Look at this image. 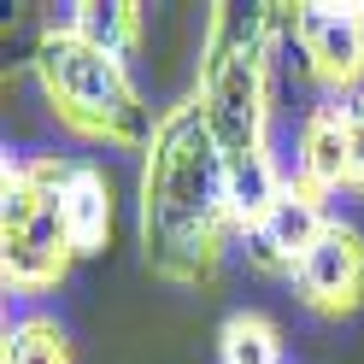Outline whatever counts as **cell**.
I'll return each mask as SVG.
<instances>
[{"instance_id":"obj_1","label":"cell","mask_w":364,"mask_h":364,"mask_svg":"<svg viewBox=\"0 0 364 364\" xmlns=\"http://www.w3.org/2000/svg\"><path fill=\"white\" fill-rule=\"evenodd\" d=\"M235 235L241 223L230 200V159L188 95L159 112V129L141 153L135 176L141 264L171 288H212Z\"/></svg>"},{"instance_id":"obj_2","label":"cell","mask_w":364,"mask_h":364,"mask_svg":"<svg viewBox=\"0 0 364 364\" xmlns=\"http://www.w3.org/2000/svg\"><path fill=\"white\" fill-rule=\"evenodd\" d=\"M288 36V6H230L218 0L206 18L194 65V106L230 165L270 153V71Z\"/></svg>"},{"instance_id":"obj_3","label":"cell","mask_w":364,"mask_h":364,"mask_svg":"<svg viewBox=\"0 0 364 364\" xmlns=\"http://www.w3.org/2000/svg\"><path fill=\"white\" fill-rule=\"evenodd\" d=\"M30 77L41 88V106L53 112V124L71 129L77 141L112 147V153H147L159 118L129 77V59L106 53L100 41H88L59 18L36 36Z\"/></svg>"},{"instance_id":"obj_4","label":"cell","mask_w":364,"mask_h":364,"mask_svg":"<svg viewBox=\"0 0 364 364\" xmlns=\"http://www.w3.org/2000/svg\"><path fill=\"white\" fill-rule=\"evenodd\" d=\"M71 153H6L0 159V282L18 300L53 294L77 264L71 230L59 212V188L71 176Z\"/></svg>"},{"instance_id":"obj_5","label":"cell","mask_w":364,"mask_h":364,"mask_svg":"<svg viewBox=\"0 0 364 364\" xmlns=\"http://www.w3.org/2000/svg\"><path fill=\"white\" fill-rule=\"evenodd\" d=\"M288 41L323 100H353L364 82V0H294Z\"/></svg>"},{"instance_id":"obj_6","label":"cell","mask_w":364,"mask_h":364,"mask_svg":"<svg viewBox=\"0 0 364 364\" xmlns=\"http://www.w3.org/2000/svg\"><path fill=\"white\" fill-rule=\"evenodd\" d=\"M294 300L311 317H323V323H341V317L364 311V235H358V223L335 218L323 230V241L294 270Z\"/></svg>"},{"instance_id":"obj_7","label":"cell","mask_w":364,"mask_h":364,"mask_svg":"<svg viewBox=\"0 0 364 364\" xmlns=\"http://www.w3.org/2000/svg\"><path fill=\"white\" fill-rule=\"evenodd\" d=\"M329 223H335L329 200H323V194H311L306 182H294V176H288V188H282L277 206H270V218L253 223V230L241 235L247 264H253L259 277H282V282H294V270L306 264V253L323 241Z\"/></svg>"},{"instance_id":"obj_8","label":"cell","mask_w":364,"mask_h":364,"mask_svg":"<svg viewBox=\"0 0 364 364\" xmlns=\"http://www.w3.org/2000/svg\"><path fill=\"white\" fill-rule=\"evenodd\" d=\"M294 182L311 194H347V100H317L294 135Z\"/></svg>"},{"instance_id":"obj_9","label":"cell","mask_w":364,"mask_h":364,"mask_svg":"<svg viewBox=\"0 0 364 364\" xmlns=\"http://www.w3.org/2000/svg\"><path fill=\"white\" fill-rule=\"evenodd\" d=\"M59 212H65V230H71L77 259H100L112 247V223H118V200H112V176L95 159H77L71 176L59 188Z\"/></svg>"},{"instance_id":"obj_10","label":"cell","mask_w":364,"mask_h":364,"mask_svg":"<svg viewBox=\"0 0 364 364\" xmlns=\"http://www.w3.org/2000/svg\"><path fill=\"white\" fill-rule=\"evenodd\" d=\"M65 24L82 30L88 41H100L106 53L135 59L141 41H147V6H135V0H77V6L65 12Z\"/></svg>"},{"instance_id":"obj_11","label":"cell","mask_w":364,"mask_h":364,"mask_svg":"<svg viewBox=\"0 0 364 364\" xmlns=\"http://www.w3.org/2000/svg\"><path fill=\"white\" fill-rule=\"evenodd\" d=\"M0 364H77V353H71V335H65L59 317L24 311L0 335Z\"/></svg>"},{"instance_id":"obj_12","label":"cell","mask_w":364,"mask_h":364,"mask_svg":"<svg viewBox=\"0 0 364 364\" xmlns=\"http://www.w3.org/2000/svg\"><path fill=\"white\" fill-rule=\"evenodd\" d=\"M218 364H282V329L264 311H230L218 329Z\"/></svg>"},{"instance_id":"obj_13","label":"cell","mask_w":364,"mask_h":364,"mask_svg":"<svg viewBox=\"0 0 364 364\" xmlns=\"http://www.w3.org/2000/svg\"><path fill=\"white\" fill-rule=\"evenodd\" d=\"M347 194L364 200V88L347 100Z\"/></svg>"}]
</instances>
